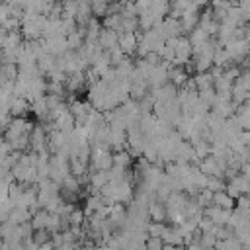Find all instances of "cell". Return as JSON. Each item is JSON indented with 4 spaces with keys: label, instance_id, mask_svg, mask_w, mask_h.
Returning a JSON list of instances; mask_svg holds the SVG:
<instances>
[{
    "label": "cell",
    "instance_id": "6da1fadb",
    "mask_svg": "<svg viewBox=\"0 0 250 250\" xmlns=\"http://www.w3.org/2000/svg\"><path fill=\"white\" fill-rule=\"evenodd\" d=\"M139 41H141V31H125V33H119V47H121L129 57L137 55Z\"/></svg>",
    "mask_w": 250,
    "mask_h": 250
},
{
    "label": "cell",
    "instance_id": "7a4b0ae2",
    "mask_svg": "<svg viewBox=\"0 0 250 250\" xmlns=\"http://www.w3.org/2000/svg\"><path fill=\"white\" fill-rule=\"evenodd\" d=\"M98 43L104 47V51H111L113 47L119 45V33H117L115 29H107V27H104V29L100 31V39H98Z\"/></svg>",
    "mask_w": 250,
    "mask_h": 250
},
{
    "label": "cell",
    "instance_id": "3957f363",
    "mask_svg": "<svg viewBox=\"0 0 250 250\" xmlns=\"http://www.w3.org/2000/svg\"><path fill=\"white\" fill-rule=\"evenodd\" d=\"M102 25L107 29H115L117 33H121L123 27V14H107L105 18H102Z\"/></svg>",
    "mask_w": 250,
    "mask_h": 250
},
{
    "label": "cell",
    "instance_id": "277c9868",
    "mask_svg": "<svg viewBox=\"0 0 250 250\" xmlns=\"http://www.w3.org/2000/svg\"><path fill=\"white\" fill-rule=\"evenodd\" d=\"M156 23H158V20L152 16L150 10L139 14V25H141V31H148V29H152Z\"/></svg>",
    "mask_w": 250,
    "mask_h": 250
},
{
    "label": "cell",
    "instance_id": "5b68a950",
    "mask_svg": "<svg viewBox=\"0 0 250 250\" xmlns=\"http://www.w3.org/2000/svg\"><path fill=\"white\" fill-rule=\"evenodd\" d=\"M215 205L223 207V209H232L234 207V199L223 189V191H215V199H213Z\"/></svg>",
    "mask_w": 250,
    "mask_h": 250
},
{
    "label": "cell",
    "instance_id": "8992f818",
    "mask_svg": "<svg viewBox=\"0 0 250 250\" xmlns=\"http://www.w3.org/2000/svg\"><path fill=\"white\" fill-rule=\"evenodd\" d=\"M92 2V12L96 18H105L109 14V2L107 0H90Z\"/></svg>",
    "mask_w": 250,
    "mask_h": 250
},
{
    "label": "cell",
    "instance_id": "52a82bcc",
    "mask_svg": "<svg viewBox=\"0 0 250 250\" xmlns=\"http://www.w3.org/2000/svg\"><path fill=\"white\" fill-rule=\"evenodd\" d=\"M189 39H191V43H193V45H203L205 41H209V39H211V35H209L203 27H199V25H197V27L189 33Z\"/></svg>",
    "mask_w": 250,
    "mask_h": 250
},
{
    "label": "cell",
    "instance_id": "ba28073f",
    "mask_svg": "<svg viewBox=\"0 0 250 250\" xmlns=\"http://www.w3.org/2000/svg\"><path fill=\"white\" fill-rule=\"evenodd\" d=\"M131 164V154H129V150H117L115 154H113V166H119V168H127Z\"/></svg>",
    "mask_w": 250,
    "mask_h": 250
},
{
    "label": "cell",
    "instance_id": "9c48e42d",
    "mask_svg": "<svg viewBox=\"0 0 250 250\" xmlns=\"http://www.w3.org/2000/svg\"><path fill=\"white\" fill-rule=\"evenodd\" d=\"M207 188H209L211 191H223V189L227 188V184H225V180H223V178H219V176H209Z\"/></svg>",
    "mask_w": 250,
    "mask_h": 250
},
{
    "label": "cell",
    "instance_id": "30bf717a",
    "mask_svg": "<svg viewBox=\"0 0 250 250\" xmlns=\"http://www.w3.org/2000/svg\"><path fill=\"white\" fill-rule=\"evenodd\" d=\"M107 2H109V4H113V2H119V0H107Z\"/></svg>",
    "mask_w": 250,
    "mask_h": 250
}]
</instances>
